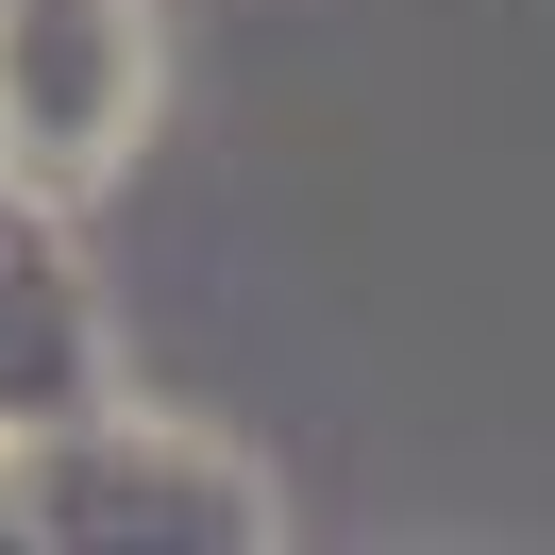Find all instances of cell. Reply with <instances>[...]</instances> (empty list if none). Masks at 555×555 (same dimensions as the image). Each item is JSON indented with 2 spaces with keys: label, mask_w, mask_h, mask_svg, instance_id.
<instances>
[{
  "label": "cell",
  "mask_w": 555,
  "mask_h": 555,
  "mask_svg": "<svg viewBox=\"0 0 555 555\" xmlns=\"http://www.w3.org/2000/svg\"><path fill=\"white\" fill-rule=\"evenodd\" d=\"M0 539L17 555H270L286 472L253 438H219V421H185V404L85 387V404L0 438Z\"/></svg>",
  "instance_id": "6da1fadb"
},
{
  "label": "cell",
  "mask_w": 555,
  "mask_h": 555,
  "mask_svg": "<svg viewBox=\"0 0 555 555\" xmlns=\"http://www.w3.org/2000/svg\"><path fill=\"white\" fill-rule=\"evenodd\" d=\"M169 118V0H0V169L102 203Z\"/></svg>",
  "instance_id": "7a4b0ae2"
},
{
  "label": "cell",
  "mask_w": 555,
  "mask_h": 555,
  "mask_svg": "<svg viewBox=\"0 0 555 555\" xmlns=\"http://www.w3.org/2000/svg\"><path fill=\"white\" fill-rule=\"evenodd\" d=\"M85 387H118V320H102V270H85L68 203L51 185L0 169V438L51 404H85Z\"/></svg>",
  "instance_id": "3957f363"
}]
</instances>
